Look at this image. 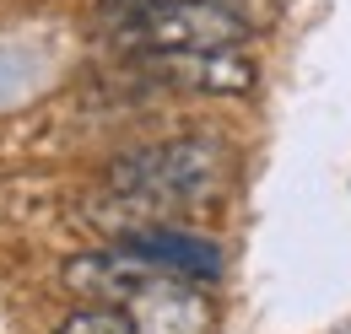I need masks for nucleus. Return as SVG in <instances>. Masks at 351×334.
<instances>
[{
  "label": "nucleus",
  "mask_w": 351,
  "mask_h": 334,
  "mask_svg": "<svg viewBox=\"0 0 351 334\" xmlns=\"http://www.w3.org/2000/svg\"><path fill=\"white\" fill-rule=\"evenodd\" d=\"M135 65L162 86L184 92H249L254 65L238 49H200V54H135Z\"/></svg>",
  "instance_id": "obj_4"
},
{
  "label": "nucleus",
  "mask_w": 351,
  "mask_h": 334,
  "mask_svg": "<svg viewBox=\"0 0 351 334\" xmlns=\"http://www.w3.org/2000/svg\"><path fill=\"white\" fill-rule=\"evenodd\" d=\"M217 183H221V146H211V140H168V146H146L125 162H114V189L152 200V205L206 200Z\"/></svg>",
  "instance_id": "obj_2"
},
{
  "label": "nucleus",
  "mask_w": 351,
  "mask_h": 334,
  "mask_svg": "<svg viewBox=\"0 0 351 334\" xmlns=\"http://www.w3.org/2000/svg\"><path fill=\"white\" fill-rule=\"evenodd\" d=\"M60 334H135V324L119 307H82L60 324Z\"/></svg>",
  "instance_id": "obj_6"
},
{
  "label": "nucleus",
  "mask_w": 351,
  "mask_h": 334,
  "mask_svg": "<svg viewBox=\"0 0 351 334\" xmlns=\"http://www.w3.org/2000/svg\"><path fill=\"white\" fill-rule=\"evenodd\" d=\"M119 313L135 324V334H211V307L195 281L168 275V270H152L141 286H135Z\"/></svg>",
  "instance_id": "obj_3"
},
{
  "label": "nucleus",
  "mask_w": 351,
  "mask_h": 334,
  "mask_svg": "<svg viewBox=\"0 0 351 334\" xmlns=\"http://www.w3.org/2000/svg\"><path fill=\"white\" fill-rule=\"evenodd\" d=\"M103 5H114V11L125 16V11H146V5H173V0H103ZM227 5H232V0H227Z\"/></svg>",
  "instance_id": "obj_7"
},
{
  "label": "nucleus",
  "mask_w": 351,
  "mask_h": 334,
  "mask_svg": "<svg viewBox=\"0 0 351 334\" xmlns=\"http://www.w3.org/2000/svg\"><path fill=\"white\" fill-rule=\"evenodd\" d=\"M119 248L141 253V259H152L157 270L184 275V281H195V286L221 275V248L217 243H211V237H195V232H178V227H141Z\"/></svg>",
  "instance_id": "obj_5"
},
{
  "label": "nucleus",
  "mask_w": 351,
  "mask_h": 334,
  "mask_svg": "<svg viewBox=\"0 0 351 334\" xmlns=\"http://www.w3.org/2000/svg\"><path fill=\"white\" fill-rule=\"evenodd\" d=\"M249 38V16L232 11L227 0H173V5H146L125 11L114 43L130 54H200V49H238Z\"/></svg>",
  "instance_id": "obj_1"
}]
</instances>
